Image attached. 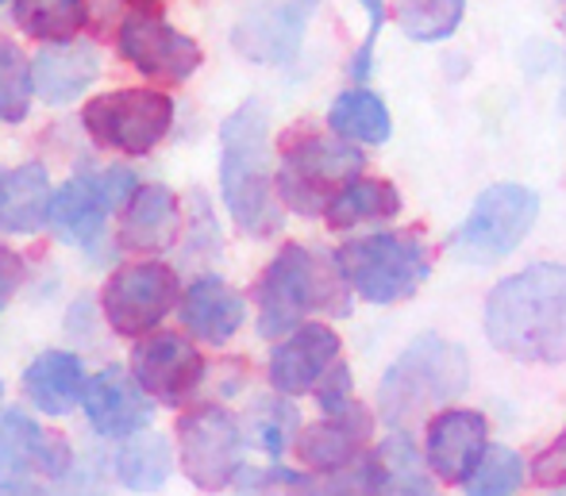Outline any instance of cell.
I'll use <instances>...</instances> for the list:
<instances>
[{
  "instance_id": "8",
  "label": "cell",
  "mask_w": 566,
  "mask_h": 496,
  "mask_svg": "<svg viewBox=\"0 0 566 496\" xmlns=\"http://www.w3.org/2000/svg\"><path fill=\"white\" fill-rule=\"evenodd\" d=\"M82 127L93 143L116 150L127 158H143L170 135L174 127V101L163 89H113L85 101Z\"/></svg>"
},
{
  "instance_id": "15",
  "label": "cell",
  "mask_w": 566,
  "mask_h": 496,
  "mask_svg": "<svg viewBox=\"0 0 566 496\" xmlns=\"http://www.w3.org/2000/svg\"><path fill=\"white\" fill-rule=\"evenodd\" d=\"M424 462L436 482L462 485L490 451V420L478 408H443L424 428Z\"/></svg>"
},
{
  "instance_id": "23",
  "label": "cell",
  "mask_w": 566,
  "mask_h": 496,
  "mask_svg": "<svg viewBox=\"0 0 566 496\" xmlns=\"http://www.w3.org/2000/svg\"><path fill=\"white\" fill-rule=\"evenodd\" d=\"M181 231V204L178 193L166 186H139L132 204L119 220V246L135 254H158L178 243Z\"/></svg>"
},
{
  "instance_id": "13",
  "label": "cell",
  "mask_w": 566,
  "mask_h": 496,
  "mask_svg": "<svg viewBox=\"0 0 566 496\" xmlns=\"http://www.w3.org/2000/svg\"><path fill=\"white\" fill-rule=\"evenodd\" d=\"M339 335L328 324H301L285 339L274 342L266 358V381L277 397H305L316 393L321 381L339 366Z\"/></svg>"
},
{
  "instance_id": "30",
  "label": "cell",
  "mask_w": 566,
  "mask_h": 496,
  "mask_svg": "<svg viewBox=\"0 0 566 496\" xmlns=\"http://www.w3.org/2000/svg\"><path fill=\"white\" fill-rule=\"evenodd\" d=\"M524 485H528L524 454L509 443H490V451L478 458V466L462 482V496H516Z\"/></svg>"
},
{
  "instance_id": "44",
  "label": "cell",
  "mask_w": 566,
  "mask_h": 496,
  "mask_svg": "<svg viewBox=\"0 0 566 496\" xmlns=\"http://www.w3.org/2000/svg\"><path fill=\"white\" fill-rule=\"evenodd\" d=\"M139 4H155V0H139Z\"/></svg>"
},
{
  "instance_id": "24",
  "label": "cell",
  "mask_w": 566,
  "mask_h": 496,
  "mask_svg": "<svg viewBox=\"0 0 566 496\" xmlns=\"http://www.w3.org/2000/svg\"><path fill=\"white\" fill-rule=\"evenodd\" d=\"M85 362L70 350H43L35 362L23 370V397L51 420L70 415L85 400Z\"/></svg>"
},
{
  "instance_id": "38",
  "label": "cell",
  "mask_w": 566,
  "mask_h": 496,
  "mask_svg": "<svg viewBox=\"0 0 566 496\" xmlns=\"http://www.w3.org/2000/svg\"><path fill=\"white\" fill-rule=\"evenodd\" d=\"M105 493H108L105 469H101L97 458H90L85 466H74L66 477H62L59 496H105Z\"/></svg>"
},
{
  "instance_id": "1",
  "label": "cell",
  "mask_w": 566,
  "mask_h": 496,
  "mask_svg": "<svg viewBox=\"0 0 566 496\" xmlns=\"http://www.w3.org/2000/svg\"><path fill=\"white\" fill-rule=\"evenodd\" d=\"M485 339L524 366L566 362V262H532L485 297Z\"/></svg>"
},
{
  "instance_id": "25",
  "label": "cell",
  "mask_w": 566,
  "mask_h": 496,
  "mask_svg": "<svg viewBox=\"0 0 566 496\" xmlns=\"http://www.w3.org/2000/svg\"><path fill=\"white\" fill-rule=\"evenodd\" d=\"M328 127L332 135L355 143V147H381L394 135V116H389L386 101L378 93H370L366 85L343 89L328 108Z\"/></svg>"
},
{
  "instance_id": "11",
  "label": "cell",
  "mask_w": 566,
  "mask_h": 496,
  "mask_svg": "<svg viewBox=\"0 0 566 496\" xmlns=\"http://www.w3.org/2000/svg\"><path fill=\"white\" fill-rule=\"evenodd\" d=\"M116 46L127 66L139 70L150 82L166 85L189 82L205 62V51L197 46L193 35H186V31H178L174 23L158 20L150 12L124 15V23L116 31Z\"/></svg>"
},
{
  "instance_id": "29",
  "label": "cell",
  "mask_w": 566,
  "mask_h": 496,
  "mask_svg": "<svg viewBox=\"0 0 566 496\" xmlns=\"http://www.w3.org/2000/svg\"><path fill=\"white\" fill-rule=\"evenodd\" d=\"M374 451L386 496H409V493H432V469L424 462V451L412 443L409 431H389Z\"/></svg>"
},
{
  "instance_id": "7",
  "label": "cell",
  "mask_w": 566,
  "mask_h": 496,
  "mask_svg": "<svg viewBox=\"0 0 566 496\" xmlns=\"http://www.w3.org/2000/svg\"><path fill=\"white\" fill-rule=\"evenodd\" d=\"M536 220H539V197L528 186H516V181L490 186L485 193H478L467 220L451 235V254L459 262L493 266V262L509 258L532 235Z\"/></svg>"
},
{
  "instance_id": "37",
  "label": "cell",
  "mask_w": 566,
  "mask_h": 496,
  "mask_svg": "<svg viewBox=\"0 0 566 496\" xmlns=\"http://www.w3.org/2000/svg\"><path fill=\"white\" fill-rule=\"evenodd\" d=\"M316 404H321V415L355 404V373H350L347 362H339L336 370L321 381V389H316Z\"/></svg>"
},
{
  "instance_id": "34",
  "label": "cell",
  "mask_w": 566,
  "mask_h": 496,
  "mask_svg": "<svg viewBox=\"0 0 566 496\" xmlns=\"http://www.w3.org/2000/svg\"><path fill=\"white\" fill-rule=\"evenodd\" d=\"M251 431H254V443L266 451V458H282L285 451H293L301 435V420H297V408L290 404V397H266L254 404L251 415Z\"/></svg>"
},
{
  "instance_id": "40",
  "label": "cell",
  "mask_w": 566,
  "mask_h": 496,
  "mask_svg": "<svg viewBox=\"0 0 566 496\" xmlns=\"http://www.w3.org/2000/svg\"><path fill=\"white\" fill-rule=\"evenodd\" d=\"M0 496H46L35 482H8L0 485Z\"/></svg>"
},
{
  "instance_id": "21",
  "label": "cell",
  "mask_w": 566,
  "mask_h": 496,
  "mask_svg": "<svg viewBox=\"0 0 566 496\" xmlns=\"http://www.w3.org/2000/svg\"><path fill=\"white\" fill-rule=\"evenodd\" d=\"M101 77V51L97 43H59L43 46L35 54V93L46 104L62 108V104L82 101L93 89V82Z\"/></svg>"
},
{
  "instance_id": "28",
  "label": "cell",
  "mask_w": 566,
  "mask_h": 496,
  "mask_svg": "<svg viewBox=\"0 0 566 496\" xmlns=\"http://www.w3.org/2000/svg\"><path fill=\"white\" fill-rule=\"evenodd\" d=\"M12 20L23 35L46 46L77 43L90 23V0H12Z\"/></svg>"
},
{
  "instance_id": "22",
  "label": "cell",
  "mask_w": 566,
  "mask_h": 496,
  "mask_svg": "<svg viewBox=\"0 0 566 496\" xmlns=\"http://www.w3.org/2000/svg\"><path fill=\"white\" fill-rule=\"evenodd\" d=\"M54 186L43 162L0 166V235H35L51 223Z\"/></svg>"
},
{
  "instance_id": "31",
  "label": "cell",
  "mask_w": 566,
  "mask_h": 496,
  "mask_svg": "<svg viewBox=\"0 0 566 496\" xmlns=\"http://www.w3.org/2000/svg\"><path fill=\"white\" fill-rule=\"evenodd\" d=\"M285 496H386L374 451H366L355 466L336 474H293Z\"/></svg>"
},
{
  "instance_id": "41",
  "label": "cell",
  "mask_w": 566,
  "mask_h": 496,
  "mask_svg": "<svg viewBox=\"0 0 566 496\" xmlns=\"http://www.w3.org/2000/svg\"><path fill=\"white\" fill-rule=\"evenodd\" d=\"M301 4H305V8H316V4H321V0H301Z\"/></svg>"
},
{
  "instance_id": "9",
  "label": "cell",
  "mask_w": 566,
  "mask_h": 496,
  "mask_svg": "<svg viewBox=\"0 0 566 496\" xmlns=\"http://www.w3.org/2000/svg\"><path fill=\"white\" fill-rule=\"evenodd\" d=\"M247 439L239 420L220 404L193 408L178 420V462L189 485L201 493H224L243 474Z\"/></svg>"
},
{
  "instance_id": "36",
  "label": "cell",
  "mask_w": 566,
  "mask_h": 496,
  "mask_svg": "<svg viewBox=\"0 0 566 496\" xmlns=\"http://www.w3.org/2000/svg\"><path fill=\"white\" fill-rule=\"evenodd\" d=\"M528 482L544 489H566V428L528 462Z\"/></svg>"
},
{
  "instance_id": "5",
  "label": "cell",
  "mask_w": 566,
  "mask_h": 496,
  "mask_svg": "<svg viewBox=\"0 0 566 496\" xmlns=\"http://www.w3.org/2000/svg\"><path fill=\"white\" fill-rule=\"evenodd\" d=\"M347 289L366 304H397L417 297L432 274V254L417 231H370L347 239L336 254Z\"/></svg>"
},
{
  "instance_id": "45",
  "label": "cell",
  "mask_w": 566,
  "mask_h": 496,
  "mask_svg": "<svg viewBox=\"0 0 566 496\" xmlns=\"http://www.w3.org/2000/svg\"><path fill=\"white\" fill-rule=\"evenodd\" d=\"M563 35H566V20H563Z\"/></svg>"
},
{
  "instance_id": "10",
  "label": "cell",
  "mask_w": 566,
  "mask_h": 496,
  "mask_svg": "<svg viewBox=\"0 0 566 496\" xmlns=\"http://www.w3.org/2000/svg\"><path fill=\"white\" fill-rule=\"evenodd\" d=\"M178 304V270L155 258L119 266L105 282V293H101V308H105L108 327L116 335H127V339H147Z\"/></svg>"
},
{
  "instance_id": "32",
  "label": "cell",
  "mask_w": 566,
  "mask_h": 496,
  "mask_svg": "<svg viewBox=\"0 0 566 496\" xmlns=\"http://www.w3.org/2000/svg\"><path fill=\"white\" fill-rule=\"evenodd\" d=\"M35 97V62L20 43L0 35V124H23Z\"/></svg>"
},
{
  "instance_id": "18",
  "label": "cell",
  "mask_w": 566,
  "mask_h": 496,
  "mask_svg": "<svg viewBox=\"0 0 566 496\" xmlns=\"http://www.w3.org/2000/svg\"><path fill=\"white\" fill-rule=\"evenodd\" d=\"M85 420L105 439H135L155 420V400L124 366H105L85 386Z\"/></svg>"
},
{
  "instance_id": "19",
  "label": "cell",
  "mask_w": 566,
  "mask_h": 496,
  "mask_svg": "<svg viewBox=\"0 0 566 496\" xmlns=\"http://www.w3.org/2000/svg\"><path fill=\"white\" fill-rule=\"evenodd\" d=\"M113 212H116V204L105 189V178H101V173H74V178L54 189L51 223H46V228L66 246L93 251V246L105 239L108 215Z\"/></svg>"
},
{
  "instance_id": "17",
  "label": "cell",
  "mask_w": 566,
  "mask_h": 496,
  "mask_svg": "<svg viewBox=\"0 0 566 496\" xmlns=\"http://www.w3.org/2000/svg\"><path fill=\"white\" fill-rule=\"evenodd\" d=\"M308 15H313V8H305L301 0L259 4L235 20V28H231V46H235L247 62L285 66V62L297 59L301 43H305Z\"/></svg>"
},
{
  "instance_id": "14",
  "label": "cell",
  "mask_w": 566,
  "mask_h": 496,
  "mask_svg": "<svg viewBox=\"0 0 566 496\" xmlns=\"http://www.w3.org/2000/svg\"><path fill=\"white\" fill-rule=\"evenodd\" d=\"M374 423H378V415L355 400V404L339 408V412H328L324 420L301 428L297 443H293V454H297V462L308 474H336V469L355 466V462L370 451Z\"/></svg>"
},
{
  "instance_id": "20",
  "label": "cell",
  "mask_w": 566,
  "mask_h": 496,
  "mask_svg": "<svg viewBox=\"0 0 566 496\" xmlns=\"http://www.w3.org/2000/svg\"><path fill=\"white\" fill-rule=\"evenodd\" d=\"M181 324L193 339L209 347H228L247 324V300L239 289H231L224 277L201 274L186 293H181Z\"/></svg>"
},
{
  "instance_id": "33",
  "label": "cell",
  "mask_w": 566,
  "mask_h": 496,
  "mask_svg": "<svg viewBox=\"0 0 566 496\" xmlns=\"http://www.w3.org/2000/svg\"><path fill=\"white\" fill-rule=\"evenodd\" d=\"M467 0H397V23L412 43H443L459 31Z\"/></svg>"
},
{
  "instance_id": "43",
  "label": "cell",
  "mask_w": 566,
  "mask_h": 496,
  "mask_svg": "<svg viewBox=\"0 0 566 496\" xmlns=\"http://www.w3.org/2000/svg\"><path fill=\"white\" fill-rule=\"evenodd\" d=\"M409 496H432V493H409Z\"/></svg>"
},
{
  "instance_id": "27",
  "label": "cell",
  "mask_w": 566,
  "mask_h": 496,
  "mask_svg": "<svg viewBox=\"0 0 566 496\" xmlns=\"http://www.w3.org/2000/svg\"><path fill=\"white\" fill-rule=\"evenodd\" d=\"M113 474L127 493H158L174 474V446L166 435L143 431L127 439L113 458Z\"/></svg>"
},
{
  "instance_id": "26",
  "label": "cell",
  "mask_w": 566,
  "mask_h": 496,
  "mask_svg": "<svg viewBox=\"0 0 566 496\" xmlns=\"http://www.w3.org/2000/svg\"><path fill=\"white\" fill-rule=\"evenodd\" d=\"M401 215V193L386 178H358L332 200L324 220L332 231H355L363 223H389Z\"/></svg>"
},
{
  "instance_id": "4",
  "label": "cell",
  "mask_w": 566,
  "mask_h": 496,
  "mask_svg": "<svg viewBox=\"0 0 566 496\" xmlns=\"http://www.w3.org/2000/svg\"><path fill=\"white\" fill-rule=\"evenodd\" d=\"M259 304V335L262 339H285L305 324V316H347L350 289L343 282L336 258L308 251L305 243H285L262 270L254 285Z\"/></svg>"
},
{
  "instance_id": "6",
  "label": "cell",
  "mask_w": 566,
  "mask_h": 496,
  "mask_svg": "<svg viewBox=\"0 0 566 496\" xmlns=\"http://www.w3.org/2000/svg\"><path fill=\"white\" fill-rule=\"evenodd\" d=\"M366 170V155L339 135H297L277 162V200L297 215H324Z\"/></svg>"
},
{
  "instance_id": "12",
  "label": "cell",
  "mask_w": 566,
  "mask_h": 496,
  "mask_svg": "<svg viewBox=\"0 0 566 496\" xmlns=\"http://www.w3.org/2000/svg\"><path fill=\"white\" fill-rule=\"evenodd\" d=\"M127 370L147 389L150 400L178 408L201 389L205 373H209V362H205V355L193 347V339H186V335H178V331H158L135 342L132 366H127Z\"/></svg>"
},
{
  "instance_id": "3",
  "label": "cell",
  "mask_w": 566,
  "mask_h": 496,
  "mask_svg": "<svg viewBox=\"0 0 566 496\" xmlns=\"http://www.w3.org/2000/svg\"><path fill=\"white\" fill-rule=\"evenodd\" d=\"M470 389V355L459 342L428 331L389 362L378 381V420L389 431H409L420 415L451 408Z\"/></svg>"
},
{
  "instance_id": "39",
  "label": "cell",
  "mask_w": 566,
  "mask_h": 496,
  "mask_svg": "<svg viewBox=\"0 0 566 496\" xmlns=\"http://www.w3.org/2000/svg\"><path fill=\"white\" fill-rule=\"evenodd\" d=\"M23 274H28V266H23V258L12 251V246H0V312L8 308V300L15 297V289L23 285Z\"/></svg>"
},
{
  "instance_id": "16",
  "label": "cell",
  "mask_w": 566,
  "mask_h": 496,
  "mask_svg": "<svg viewBox=\"0 0 566 496\" xmlns=\"http://www.w3.org/2000/svg\"><path fill=\"white\" fill-rule=\"evenodd\" d=\"M70 469H74V454L66 439H51L23 408L0 412V485L28 482L31 474L62 482Z\"/></svg>"
},
{
  "instance_id": "42",
  "label": "cell",
  "mask_w": 566,
  "mask_h": 496,
  "mask_svg": "<svg viewBox=\"0 0 566 496\" xmlns=\"http://www.w3.org/2000/svg\"><path fill=\"white\" fill-rule=\"evenodd\" d=\"M0 400H4V381H0Z\"/></svg>"
},
{
  "instance_id": "2",
  "label": "cell",
  "mask_w": 566,
  "mask_h": 496,
  "mask_svg": "<svg viewBox=\"0 0 566 496\" xmlns=\"http://www.w3.org/2000/svg\"><path fill=\"white\" fill-rule=\"evenodd\" d=\"M220 193L243 235L266 239L282 228L285 208L270 162V116L259 101H243L220 127Z\"/></svg>"
},
{
  "instance_id": "46",
  "label": "cell",
  "mask_w": 566,
  "mask_h": 496,
  "mask_svg": "<svg viewBox=\"0 0 566 496\" xmlns=\"http://www.w3.org/2000/svg\"><path fill=\"white\" fill-rule=\"evenodd\" d=\"M0 4H4V0H0Z\"/></svg>"
},
{
  "instance_id": "35",
  "label": "cell",
  "mask_w": 566,
  "mask_h": 496,
  "mask_svg": "<svg viewBox=\"0 0 566 496\" xmlns=\"http://www.w3.org/2000/svg\"><path fill=\"white\" fill-rule=\"evenodd\" d=\"M363 8H366V35H363L358 51L350 54V62H347V74L355 77L358 85L374 74V59H378V35H381V28H386V0H363Z\"/></svg>"
}]
</instances>
